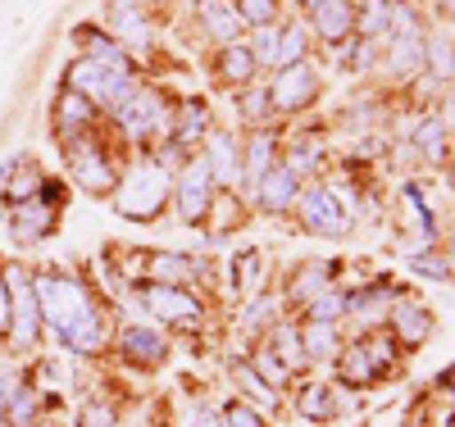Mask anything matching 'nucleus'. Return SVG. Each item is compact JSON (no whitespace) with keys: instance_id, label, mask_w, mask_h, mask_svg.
Here are the masks:
<instances>
[{"instance_id":"nucleus-42","label":"nucleus","mask_w":455,"mask_h":427,"mask_svg":"<svg viewBox=\"0 0 455 427\" xmlns=\"http://www.w3.org/2000/svg\"><path fill=\"white\" fill-rule=\"evenodd\" d=\"M119 418H114V409L105 405V400H92L87 409H83V427H114Z\"/></svg>"},{"instance_id":"nucleus-3","label":"nucleus","mask_w":455,"mask_h":427,"mask_svg":"<svg viewBox=\"0 0 455 427\" xmlns=\"http://www.w3.org/2000/svg\"><path fill=\"white\" fill-rule=\"evenodd\" d=\"M68 169L92 196H105V191L119 186V164H114V154L96 137H83V141L68 146Z\"/></svg>"},{"instance_id":"nucleus-23","label":"nucleus","mask_w":455,"mask_h":427,"mask_svg":"<svg viewBox=\"0 0 455 427\" xmlns=\"http://www.w3.org/2000/svg\"><path fill=\"white\" fill-rule=\"evenodd\" d=\"M355 32L364 42H378V36L392 32V0H364L355 14Z\"/></svg>"},{"instance_id":"nucleus-21","label":"nucleus","mask_w":455,"mask_h":427,"mask_svg":"<svg viewBox=\"0 0 455 427\" xmlns=\"http://www.w3.org/2000/svg\"><path fill=\"white\" fill-rule=\"evenodd\" d=\"M255 73H259V68H255L251 46H242V42H228V46L219 51V77H223V83H237V87H246Z\"/></svg>"},{"instance_id":"nucleus-35","label":"nucleus","mask_w":455,"mask_h":427,"mask_svg":"<svg viewBox=\"0 0 455 427\" xmlns=\"http://www.w3.org/2000/svg\"><path fill=\"white\" fill-rule=\"evenodd\" d=\"M233 377L246 386V396H251V400H259V405H274V400H278V396L269 391V382H264L251 364H233Z\"/></svg>"},{"instance_id":"nucleus-10","label":"nucleus","mask_w":455,"mask_h":427,"mask_svg":"<svg viewBox=\"0 0 455 427\" xmlns=\"http://www.w3.org/2000/svg\"><path fill=\"white\" fill-rule=\"evenodd\" d=\"M310 100H315V68H310L306 59L274 73V83H269V105H274V109L296 114V109H306Z\"/></svg>"},{"instance_id":"nucleus-20","label":"nucleus","mask_w":455,"mask_h":427,"mask_svg":"<svg viewBox=\"0 0 455 427\" xmlns=\"http://www.w3.org/2000/svg\"><path fill=\"white\" fill-rule=\"evenodd\" d=\"M205 123H210L205 105H201V100H182V105H178V123H173V132H169L173 146H178V150H192V146L201 141Z\"/></svg>"},{"instance_id":"nucleus-14","label":"nucleus","mask_w":455,"mask_h":427,"mask_svg":"<svg viewBox=\"0 0 455 427\" xmlns=\"http://www.w3.org/2000/svg\"><path fill=\"white\" fill-rule=\"evenodd\" d=\"M255 186H259V205L269 210V214L291 210V205H296V196H300V178H296L287 164H274V169L264 173Z\"/></svg>"},{"instance_id":"nucleus-39","label":"nucleus","mask_w":455,"mask_h":427,"mask_svg":"<svg viewBox=\"0 0 455 427\" xmlns=\"http://www.w3.org/2000/svg\"><path fill=\"white\" fill-rule=\"evenodd\" d=\"M223 427H264V418L251 409V405H242V400H233L223 409Z\"/></svg>"},{"instance_id":"nucleus-25","label":"nucleus","mask_w":455,"mask_h":427,"mask_svg":"<svg viewBox=\"0 0 455 427\" xmlns=\"http://www.w3.org/2000/svg\"><path fill=\"white\" fill-rule=\"evenodd\" d=\"M124 355L137 360V364H160L164 360V341L150 328H128L124 332Z\"/></svg>"},{"instance_id":"nucleus-13","label":"nucleus","mask_w":455,"mask_h":427,"mask_svg":"<svg viewBox=\"0 0 455 427\" xmlns=\"http://www.w3.org/2000/svg\"><path fill=\"white\" fill-rule=\"evenodd\" d=\"M201 160H205V169H210L214 182H223V186H237L242 182V154H237V141L228 137V132H210Z\"/></svg>"},{"instance_id":"nucleus-8","label":"nucleus","mask_w":455,"mask_h":427,"mask_svg":"<svg viewBox=\"0 0 455 427\" xmlns=\"http://www.w3.org/2000/svg\"><path fill=\"white\" fill-rule=\"evenodd\" d=\"M141 304L150 309L156 319H164V323H201V300L192 296V291H182V287H169V282H150V287H141Z\"/></svg>"},{"instance_id":"nucleus-12","label":"nucleus","mask_w":455,"mask_h":427,"mask_svg":"<svg viewBox=\"0 0 455 427\" xmlns=\"http://www.w3.org/2000/svg\"><path fill=\"white\" fill-rule=\"evenodd\" d=\"M92 119H96V105H92L87 96H78V91L64 87V96L55 100V132L64 137V146L92 137Z\"/></svg>"},{"instance_id":"nucleus-11","label":"nucleus","mask_w":455,"mask_h":427,"mask_svg":"<svg viewBox=\"0 0 455 427\" xmlns=\"http://www.w3.org/2000/svg\"><path fill=\"white\" fill-rule=\"evenodd\" d=\"M10 282V336L19 341V345H32L36 341V332H42V309H36V296H32V282L23 278V273H10L5 278Z\"/></svg>"},{"instance_id":"nucleus-37","label":"nucleus","mask_w":455,"mask_h":427,"mask_svg":"<svg viewBox=\"0 0 455 427\" xmlns=\"http://www.w3.org/2000/svg\"><path fill=\"white\" fill-rule=\"evenodd\" d=\"M269 345H274V351H283V364H287V368H296L300 360H306V351H300V341H296V332H291V328H278Z\"/></svg>"},{"instance_id":"nucleus-32","label":"nucleus","mask_w":455,"mask_h":427,"mask_svg":"<svg viewBox=\"0 0 455 427\" xmlns=\"http://www.w3.org/2000/svg\"><path fill=\"white\" fill-rule=\"evenodd\" d=\"M341 314H347V296H341V291H323V296L310 300L306 323H332V319H341Z\"/></svg>"},{"instance_id":"nucleus-47","label":"nucleus","mask_w":455,"mask_h":427,"mask_svg":"<svg viewBox=\"0 0 455 427\" xmlns=\"http://www.w3.org/2000/svg\"><path fill=\"white\" fill-rule=\"evenodd\" d=\"M451 259H455V223H451Z\"/></svg>"},{"instance_id":"nucleus-16","label":"nucleus","mask_w":455,"mask_h":427,"mask_svg":"<svg viewBox=\"0 0 455 427\" xmlns=\"http://www.w3.org/2000/svg\"><path fill=\"white\" fill-rule=\"evenodd\" d=\"M310 19H315V32L323 42H341V36H351V28H355V10L347 0H323L319 10H310Z\"/></svg>"},{"instance_id":"nucleus-43","label":"nucleus","mask_w":455,"mask_h":427,"mask_svg":"<svg viewBox=\"0 0 455 427\" xmlns=\"http://www.w3.org/2000/svg\"><path fill=\"white\" fill-rule=\"evenodd\" d=\"M414 273H428V278L446 282V278H451V268H446L437 255H414Z\"/></svg>"},{"instance_id":"nucleus-28","label":"nucleus","mask_w":455,"mask_h":427,"mask_svg":"<svg viewBox=\"0 0 455 427\" xmlns=\"http://www.w3.org/2000/svg\"><path fill=\"white\" fill-rule=\"evenodd\" d=\"M300 351H306V360H328V355H337V332H332V323H306V332H300Z\"/></svg>"},{"instance_id":"nucleus-46","label":"nucleus","mask_w":455,"mask_h":427,"mask_svg":"<svg viewBox=\"0 0 455 427\" xmlns=\"http://www.w3.org/2000/svg\"><path fill=\"white\" fill-rule=\"evenodd\" d=\"M300 5H306V10H319V5H323V0H300Z\"/></svg>"},{"instance_id":"nucleus-5","label":"nucleus","mask_w":455,"mask_h":427,"mask_svg":"<svg viewBox=\"0 0 455 427\" xmlns=\"http://www.w3.org/2000/svg\"><path fill=\"white\" fill-rule=\"evenodd\" d=\"M387 368H392V341L387 336L355 341L351 351H347V360L337 364V373H341V382H347V386H373Z\"/></svg>"},{"instance_id":"nucleus-27","label":"nucleus","mask_w":455,"mask_h":427,"mask_svg":"<svg viewBox=\"0 0 455 427\" xmlns=\"http://www.w3.org/2000/svg\"><path fill=\"white\" fill-rule=\"evenodd\" d=\"M269 169H274V132H255L251 146H246V164H242V173H246L251 182H259Z\"/></svg>"},{"instance_id":"nucleus-15","label":"nucleus","mask_w":455,"mask_h":427,"mask_svg":"<svg viewBox=\"0 0 455 427\" xmlns=\"http://www.w3.org/2000/svg\"><path fill=\"white\" fill-rule=\"evenodd\" d=\"M109 28L124 46H146L150 42V23H146L137 0H109Z\"/></svg>"},{"instance_id":"nucleus-29","label":"nucleus","mask_w":455,"mask_h":427,"mask_svg":"<svg viewBox=\"0 0 455 427\" xmlns=\"http://www.w3.org/2000/svg\"><path fill=\"white\" fill-rule=\"evenodd\" d=\"M424 64H433L437 77H455V42L446 32H437L433 42H424Z\"/></svg>"},{"instance_id":"nucleus-17","label":"nucleus","mask_w":455,"mask_h":427,"mask_svg":"<svg viewBox=\"0 0 455 427\" xmlns=\"http://www.w3.org/2000/svg\"><path fill=\"white\" fill-rule=\"evenodd\" d=\"M392 332H396V341L401 345H419V341H428L433 336V314L424 304H396V314H392Z\"/></svg>"},{"instance_id":"nucleus-9","label":"nucleus","mask_w":455,"mask_h":427,"mask_svg":"<svg viewBox=\"0 0 455 427\" xmlns=\"http://www.w3.org/2000/svg\"><path fill=\"white\" fill-rule=\"evenodd\" d=\"M214 205V178L205 169V160H192L178 173V214L182 223H201Z\"/></svg>"},{"instance_id":"nucleus-40","label":"nucleus","mask_w":455,"mask_h":427,"mask_svg":"<svg viewBox=\"0 0 455 427\" xmlns=\"http://www.w3.org/2000/svg\"><path fill=\"white\" fill-rule=\"evenodd\" d=\"M315 164H319V150H315L310 141H296V146H291V160H287V169L300 178V173H310Z\"/></svg>"},{"instance_id":"nucleus-6","label":"nucleus","mask_w":455,"mask_h":427,"mask_svg":"<svg viewBox=\"0 0 455 427\" xmlns=\"http://www.w3.org/2000/svg\"><path fill=\"white\" fill-rule=\"evenodd\" d=\"M300 223L319 237H347L351 227V210H341V196L328 186H310L306 196H300Z\"/></svg>"},{"instance_id":"nucleus-4","label":"nucleus","mask_w":455,"mask_h":427,"mask_svg":"<svg viewBox=\"0 0 455 427\" xmlns=\"http://www.w3.org/2000/svg\"><path fill=\"white\" fill-rule=\"evenodd\" d=\"M114 114H119V128L132 137V141H146V137H160L164 132V100L150 91V87H132L119 105H114Z\"/></svg>"},{"instance_id":"nucleus-44","label":"nucleus","mask_w":455,"mask_h":427,"mask_svg":"<svg viewBox=\"0 0 455 427\" xmlns=\"http://www.w3.org/2000/svg\"><path fill=\"white\" fill-rule=\"evenodd\" d=\"M187 427H219V418L201 409V414H192V418H187Z\"/></svg>"},{"instance_id":"nucleus-26","label":"nucleus","mask_w":455,"mask_h":427,"mask_svg":"<svg viewBox=\"0 0 455 427\" xmlns=\"http://www.w3.org/2000/svg\"><path fill=\"white\" fill-rule=\"evenodd\" d=\"M328 278H332V264H323V259H315V264H306V268H296L291 296H296V300H315V296L328 291Z\"/></svg>"},{"instance_id":"nucleus-24","label":"nucleus","mask_w":455,"mask_h":427,"mask_svg":"<svg viewBox=\"0 0 455 427\" xmlns=\"http://www.w3.org/2000/svg\"><path fill=\"white\" fill-rule=\"evenodd\" d=\"M296 409L306 414L310 423H328V418H337V414H341V405H337V396L328 391V386H300Z\"/></svg>"},{"instance_id":"nucleus-18","label":"nucleus","mask_w":455,"mask_h":427,"mask_svg":"<svg viewBox=\"0 0 455 427\" xmlns=\"http://www.w3.org/2000/svg\"><path fill=\"white\" fill-rule=\"evenodd\" d=\"M201 23L210 36H219V42H237V32H242V14L233 0H201Z\"/></svg>"},{"instance_id":"nucleus-38","label":"nucleus","mask_w":455,"mask_h":427,"mask_svg":"<svg viewBox=\"0 0 455 427\" xmlns=\"http://www.w3.org/2000/svg\"><path fill=\"white\" fill-rule=\"evenodd\" d=\"M255 364H259V377H264V382H287V364L278 360V351H274V345H264Z\"/></svg>"},{"instance_id":"nucleus-48","label":"nucleus","mask_w":455,"mask_h":427,"mask_svg":"<svg viewBox=\"0 0 455 427\" xmlns=\"http://www.w3.org/2000/svg\"><path fill=\"white\" fill-rule=\"evenodd\" d=\"M446 182H451V186H455V160H451V173H446Z\"/></svg>"},{"instance_id":"nucleus-22","label":"nucleus","mask_w":455,"mask_h":427,"mask_svg":"<svg viewBox=\"0 0 455 427\" xmlns=\"http://www.w3.org/2000/svg\"><path fill=\"white\" fill-rule=\"evenodd\" d=\"M387 64H392V73L424 68V36L419 32H396L392 46H387Z\"/></svg>"},{"instance_id":"nucleus-31","label":"nucleus","mask_w":455,"mask_h":427,"mask_svg":"<svg viewBox=\"0 0 455 427\" xmlns=\"http://www.w3.org/2000/svg\"><path fill=\"white\" fill-rule=\"evenodd\" d=\"M300 55H306V28H300V23L278 28V68L300 64Z\"/></svg>"},{"instance_id":"nucleus-30","label":"nucleus","mask_w":455,"mask_h":427,"mask_svg":"<svg viewBox=\"0 0 455 427\" xmlns=\"http://www.w3.org/2000/svg\"><path fill=\"white\" fill-rule=\"evenodd\" d=\"M5 414H10L14 427L36 423V396H32V386H10V391H5Z\"/></svg>"},{"instance_id":"nucleus-33","label":"nucleus","mask_w":455,"mask_h":427,"mask_svg":"<svg viewBox=\"0 0 455 427\" xmlns=\"http://www.w3.org/2000/svg\"><path fill=\"white\" fill-rule=\"evenodd\" d=\"M233 5H237L242 23H251V28H269L278 19V0H233Z\"/></svg>"},{"instance_id":"nucleus-34","label":"nucleus","mask_w":455,"mask_h":427,"mask_svg":"<svg viewBox=\"0 0 455 427\" xmlns=\"http://www.w3.org/2000/svg\"><path fill=\"white\" fill-rule=\"evenodd\" d=\"M251 55H255V68H274V64H278V28H274V23H269V28H255Z\"/></svg>"},{"instance_id":"nucleus-36","label":"nucleus","mask_w":455,"mask_h":427,"mask_svg":"<svg viewBox=\"0 0 455 427\" xmlns=\"http://www.w3.org/2000/svg\"><path fill=\"white\" fill-rule=\"evenodd\" d=\"M442 137H446V128H442L437 119H428V123L414 128V146H419L428 160H437V154H442Z\"/></svg>"},{"instance_id":"nucleus-2","label":"nucleus","mask_w":455,"mask_h":427,"mask_svg":"<svg viewBox=\"0 0 455 427\" xmlns=\"http://www.w3.org/2000/svg\"><path fill=\"white\" fill-rule=\"evenodd\" d=\"M173 191V173L164 160H141L128 169V178H119L114 186V214H124L132 223H150Z\"/></svg>"},{"instance_id":"nucleus-19","label":"nucleus","mask_w":455,"mask_h":427,"mask_svg":"<svg viewBox=\"0 0 455 427\" xmlns=\"http://www.w3.org/2000/svg\"><path fill=\"white\" fill-rule=\"evenodd\" d=\"M146 268H150V282H169V287L192 282V278L205 273V264L201 259H187V255H150Z\"/></svg>"},{"instance_id":"nucleus-45","label":"nucleus","mask_w":455,"mask_h":427,"mask_svg":"<svg viewBox=\"0 0 455 427\" xmlns=\"http://www.w3.org/2000/svg\"><path fill=\"white\" fill-rule=\"evenodd\" d=\"M442 10H446V14L455 19V0H442Z\"/></svg>"},{"instance_id":"nucleus-7","label":"nucleus","mask_w":455,"mask_h":427,"mask_svg":"<svg viewBox=\"0 0 455 427\" xmlns=\"http://www.w3.org/2000/svg\"><path fill=\"white\" fill-rule=\"evenodd\" d=\"M60 191H46L42 186V196H32V201H19L14 205V218H10V232H14V241L32 246V241H42L55 232V218H60Z\"/></svg>"},{"instance_id":"nucleus-50","label":"nucleus","mask_w":455,"mask_h":427,"mask_svg":"<svg viewBox=\"0 0 455 427\" xmlns=\"http://www.w3.org/2000/svg\"><path fill=\"white\" fill-rule=\"evenodd\" d=\"M146 5H164V0H146Z\"/></svg>"},{"instance_id":"nucleus-41","label":"nucleus","mask_w":455,"mask_h":427,"mask_svg":"<svg viewBox=\"0 0 455 427\" xmlns=\"http://www.w3.org/2000/svg\"><path fill=\"white\" fill-rule=\"evenodd\" d=\"M242 114L251 123H264L274 114V105H269V91H246V100H242Z\"/></svg>"},{"instance_id":"nucleus-49","label":"nucleus","mask_w":455,"mask_h":427,"mask_svg":"<svg viewBox=\"0 0 455 427\" xmlns=\"http://www.w3.org/2000/svg\"><path fill=\"white\" fill-rule=\"evenodd\" d=\"M28 427H51V423H28Z\"/></svg>"},{"instance_id":"nucleus-1","label":"nucleus","mask_w":455,"mask_h":427,"mask_svg":"<svg viewBox=\"0 0 455 427\" xmlns=\"http://www.w3.org/2000/svg\"><path fill=\"white\" fill-rule=\"evenodd\" d=\"M32 296H36V309H42L46 328H55V336L68 345L73 355H96L100 351L105 319H100V309H96L87 282L46 268V273H36Z\"/></svg>"}]
</instances>
